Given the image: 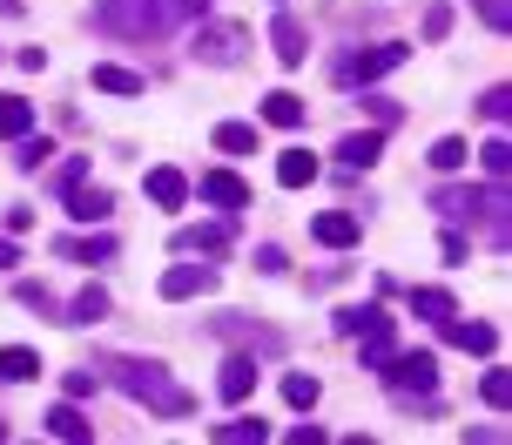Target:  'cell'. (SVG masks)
Masks as SVG:
<instances>
[{"mask_svg": "<svg viewBox=\"0 0 512 445\" xmlns=\"http://www.w3.org/2000/svg\"><path fill=\"white\" fill-rule=\"evenodd\" d=\"M277 183H283V189L317 183V156H310V149H283V156H277Z\"/></svg>", "mask_w": 512, "mask_h": 445, "instance_id": "obj_20", "label": "cell"}, {"mask_svg": "<svg viewBox=\"0 0 512 445\" xmlns=\"http://www.w3.org/2000/svg\"><path fill=\"white\" fill-rule=\"evenodd\" d=\"M304 41H310L304 27L290 21V14H277V27H270V48H277V61H283V68H297V61H304V54H310Z\"/></svg>", "mask_w": 512, "mask_h": 445, "instance_id": "obj_18", "label": "cell"}, {"mask_svg": "<svg viewBox=\"0 0 512 445\" xmlns=\"http://www.w3.org/2000/svg\"><path fill=\"white\" fill-rule=\"evenodd\" d=\"M465 156H472V142H465V135H438V142H432V169H438V176L465 169Z\"/></svg>", "mask_w": 512, "mask_h": 445, "instance_id": "obj_28", "label": "cell"}, {"mask_svg": "<svg viewBox=\"0 0 512 445\" xmlns=\"http://www.w3.org/2000/svg\"><path fill=\"white\" fill-rule=\"evenodd\" d=\"M209 14V0H176V21H203Z\"/></svg>", "mask_w": 512, "mask_h": 445, "instance_id": "obj_42", "label": "cell"}, {"mask_svg": "<svg viewBox=\"0 0 512 445\" xmlns=\"http://www.w3.org/2000/svg\"><path fill=\"white\" fill-rule=\"evenodd\" d=\"M479 115H486V122H506L512 115V88H486V95H479Z\"/></svg>", "mask_w": 512, "mask_h": 445, "instance_id": "obj_34", "label": "cell"}, {"mask_svg": "<svg viewBox=\"0 0 512 445\" xmlns=\"http://www.w3.org/2000/svg\"><path fill=\"white\" fill-rule=\"evenodd\" d=\"M378 378L391 385V398H398V405H411V398H432V392H438L432 351H391V358L378 365Z\"/></svg>", "mask_w": 512, "mask_h": 445, "instance_id": "obj_5", "label": "cell"}, {"mask_svg": "<svg viewBox=\"0 0 512 445\" xmlns=\"http://www.w3.org/2000/svg\"><path fill=\"white\" fill-rule=\"evenodd\" d=\"M14 297H21L27 311H54V297H48V284H14Z\"/></svg>", "mask_w": 512, "mask_h": 445, "instance_id": "obj_36", "label": "cell"}, {"mask_svg": "<svg viewBox=\"0 0 512 445\" xmlns=\"http://www.w3.org/2000/svg\"><path fill=\"white\" fill-rule=\"evenodd\" d=\"M411 311L425 317V324H445V317L459 311V304H452V290H438V284H418V290H411Z\"/></svg>", "mask_w": 512, "mask_h": 445, "instance_id": "obj_21", "label": "cell"}, {"mask_svg": "<svg viewBox=\"0 0 512 445\" xmlns=\"http://www.w3.org/2000/svg\"><path fill=\"white\" fill-rule=\"evenodd\" d=\"M54 257H68V263H108L115 257V236H61V243H54Z\"/></svg>", "mask_w": 512, "mask_h": 445, "instance_id": "obj_16", "label": "cell"}, {"mask_svg": "<svg viewBox=\"0 0 512 445\" xmlns=\"http://www.w3.org/2000/svg\"><path fill=\"white\" fill-rule=\"evenodd\" d=\"M108 378H115L135 405H149L155 419H189V412H196V398L182 392L155 358H108Z\"/></svg>", "mask_w": 512, "mask_h": 445, "instance_id": "obj_1", "label": "cell"}, {"mask_svg": "<svg viewBox=\"0 0 512 445\" xmlns=\"http://www.w3.org/2000/svg\"><path fill=\"white\" fill-rule=\"evenodd\" d=\"M216 149H223V156H250L256 129H250V122H216Z\"/></svg>", "mask_w": 512, "mask_h": 445, "instance_id": "obj_31", "label": "cell"}, {"mask_svg": "<svg viewBox=\"0 0 512 445\" xmlns=\"http://www.w3.org/2000/svg\"><path fill=\"white\" fill-rule=\"evenodd\" d=\"M432 210L445 216V223H486L492 243L506 250V183H492V189H459V183H445L432 196Z\"/></svg>", "mask_w": 512, "mask_h": 445, "instance_id": "obj_3", "label": "cell"}, {"mask_svg": "<svg viewBox=\"0 0 512 445\" xmlns=\"http://www.w3.org/2000/svg\"><path fill=\"white\" fill-rule=\"evenodd\" d=\"M256 270H270V277L283 270V250H277V243H263V250H256Z\"/></svg>", "mask_w": 512, "mask_h": 445, "instance_id": "obj_39", "label": "cell"}, {"mask_svg": "<svg viewBox=\"0 0 512 445\" xmlns=\"http://www.w3.org/2000/svg\"><path fill=\"white\" fill-rule=\"evenodd\" d=\"M209 290H216V270H209V263H176V270L162 277V297H169V304H189V297H209Z\"/></svg>", "mask_w": 512, "mask_h": 445, "instance_id": "obj_8", "label": "cell"}, {"mask_svg": "<svg viewBox=\"0 0 512 445\" xmlns=\"http://www.w3.org/2000/svg\"><path fill=\"white\" fill-rule=\"evenodd\" d=\"M209 439H216V445H263V439H270V425H263V419H223Z\"/></svg>", "mask_w": 512, "mask_h": 445, "instance_id": "obj_23", "label": "cell"}, {"mask_svg": "<svg viewBox=\"0 0 512 445\" xmlns=\"http://www.w3.org/2000/svg\"><path fill=\"white\" fill-rule=\"evenodd\" d=\"M14 263H21V250H14V243L0 236V270H14Z\"/></svg>", "mask_w": 512, "mask_h": 445, "instance_id": "obj_43", "label": "cell"}, {"mask_svg": "<svg viewBox=\"0 0 512 445\" xmlns=\"http://www.w3.org/2000/svg\"><path fill=\"white\" fill-rule=\"evenodd\" d=\"M479 398H486L492 412H506V398H512V378H506V371H486V378H479Z\"/></svg>", "mask_w": 512, "mask_h": 445, "instance_id": "obj_33", "label": "cell"}, {"mask_svg": "<svg viewBox=\"0 0 512 445\" xmlns=\"http://www.w3.org/2000/svg\"><path fill=\"white\" fill-rule=\"evenodd\" d=\"M317 398H324L317 378H304V371H290V378H283V405H290V412H317Z\"/></svg>", "mask_w": 512, "mask_h": 445, "instance_id": "obj_27", "label": "cell"}, {"mask_svg": "<svg viewBox=\"0 0 512 445\" xmlns=\"http://www.w3.org/2000/svg\"><path fill=\"white\" fill-rule=\"evenodd\" d=\"M48 156H54V142H27V135H21V169H41Z\"/></svg>", "mask_w": 512, "mask_h": 445, "instance_id": "obj_38", "label": "cell"}, {"mask_svg": "<svg viewBox=\"0 0 512 445\" xmlns=\"http://www.w3.org/2000/svg\"><path fill=\"white\" fill-rule=\"evenodd\" d=\"M95 392V371H68V398H88Z\"/></svg>", "mask_w": 512, "mask_h": 445, "instance_id": "obj_40", "label": "cell"}, {"mask_svg": "<svg viewBox=\"0 0 512 445\" xmlns=\"http://www.w3.org/2000/svg\"><path fill=\"white\" fill-rule=\"evenodd\" d=\"M479 14H486V27H499V34H506V0H479Z\"/></svg>", "mask_w": 512, "mask_h": 445, "instance_id": "obj_41", "label": "cell"}, {"mask_svg": "<svg viewBox=\"0 0 512 445\" xmlns=\"http://www.w3.org/2000/svg\"><path fill=\"white\" fill-rule=\"evenodd\" d=\"M48 432H54V439H68V445H88V439H95V425L81 419V398H61V405H54V412H48Z\"/></svg>", "mask_w": 512, "mask_h": 445, "instance_id": "obj_14", "label": "cell"}, {"mask_svg": "<svg viewBox=\"0 0 512 445\" xmlns=\"http://www.w3.org/2000/svg\"><path fill=\"white\" fill-rule=\"evenodd\" d=\"M182 196H189V176H182V169H169V162L149 169V203L155 210H182Z\"/></svg>", "mask_w": 512, "mask_h": 445, "instance_id": "obj_17", "label": "cell"}, {"mask_svg": "<svg viewBox=\"0 0 512 445\" xmlns=\"http://www.w3.org/2000/svg\"><path fill=\"white\" fill-rule=\"evenodd\" d=\"M95 27L115 41H162L176 27V0H95Z\"/></svg>", "mask_w": 512, "mask_h": 445, "instance_id": "obj_2", "label": "cell"}, {"mask_svg": "<svg viewBox=\"0 0 512 445\" xmlns=\"http://www.w3.org/2000/svg\"><path fill=\"white\" fill-rule=\"evenodd\" d=\"M0 378H14V385L41 378V351H27V344H7V351H0Z\"/></svg>", "mask_w": 512, "mask_h": 445, "instance_id": "obj_22", "label": "cell"}, {"mask_svg": "<svg viewBox=\"0 0 512 445\" xmlns=\"http://www.w3.org/2000/svg\"><path fill=\"white\" fill-rule=\"evenodd\" d=\"M310 236H317L324 250H351V243H358V216L351 210H324L317 223H310Z\"/></svg>", "mask_w": 512, "mask_h": 445, "instance_id": "obj_13", "label": "cell"}, {"mask_svg": "<svg viewBox=\"0 0 512 445\" xmlns=\"http://www.w3.org/2000/svg\"><path fill=\"white\" fill-rule=\"evenodd\" d=\"M445 34H452V7H432L425 14V41H445Z\"/></svg>", "mask_w": 512, "mask_h": 445, "instance_id": "obj_37", "label": "cell"}, {"mask_svg": "<svg viewBox=\"0 0 512 445\" xmlns=\"http://www.w3.org/2000/svg\"><path fill=\"white\" fill-rule=\"evenodd\" d=\"M176 250H230V223H203V230H176Z\"/></svg>", "mask_w": 512, "mask_h": 445, "instance_id": "obj_29", "label": "cell"}, {"mask_svg": "<svg viewBox=\"0 0 512 445\" xmlns=\"http://www.w3.org/2000/svg\"><path fill=\"white\" fill-rule=\"evenodd\" d=\"M108 311H115V304H108V290H95V284H88V290H81V297H75V304H68L61 317H68V324H102Z\"/></svg>", "mask_w": 512, "mask_h": 445, "instance_id": "obj_25", "label": "cell"}, {"mask_svg": "<svg viewBox=\"0 0 512 445\" xmlns=\"http://www.w3.org/2000/svg\"><path fill=\"white\" fill-rule=\"evenodd\" d=\"M189 54H196L203 68H236V61L250 54V34H243L236 21H203L196 41H189Z\"/></svg>", "mask_w": 512, "mask_h": 445, "instance_id": "obj_6", "label": "cell"}, {"mask_svg": "<svg viewBox=\"0 0 512 445\" xmlns=\"http://www.w3.org/2000/svg\"><path fill=\"white\" fill-rule=\"evenodd\" d=\"M108 210H115V196H108V189L68 183V216H75V223H108Z\"/></svg>", "mask_w": 512, "mask_h": 445, "instance_id": "obj_15", "label": "cell"}, {"mask_svg": "<svg viewBox=\"0 0 512 445\" xmlns=\"http://www.w3.org/2000/svg\"><path fill=\"white\" fill-rule=\"evenodd\" d=\"M209 331H216V338H236V344H263V351H283V331H270V324H243V317H209Z\"/></svg>", "mask_w": 512, "mask_h": 445, "instance_id": "obj_11", "label": "cell"}, {"mask_svg": "<svg viewBox=\"0 0 512 445\" xmlns=\"http://www.w3.org/2000/svg\"><path fill=\"white\" fill-rule=\"evenodd\" d=\"M384 156V135H344V142H337V162H344V169H371V162Z\"/></svg>", "mask_w": 512, "mask_h": 445, "instance_id": "obj_19", "label": "cell"}, {"mask_svg": "<svg viewBox=\"0 0 512 445\" xmlns=\"http://www.w3.org/2000/svg\"><path fill=\"white\" fill-rule=\"evenodd\" d=\"M263 122H270V129H297V122H304V102H297V95H263Z\"/></svg>", "mask_w": 512, "mask_h": 445, "instance_id": "obj_30", "label": "cell"}, {"mask_svg": "<svg viewBox=\"0 0 512 445\" xmlns=\"http://www.w3.org/2000/svg\"><path fill=\"white\" fill-rule=\"evenodd\" d=\"M479 162H486L492 183H506V176H512V142H506V135H492L486 149H479Z\"/></svg>", "mask_w": 512, "mask_h": 445, "instance_id": "obj_32", "label": "cell"}, {"mask_svg": "<svg viewBox=\"0 0 512 445\" xmlns=\"http://www.w3.org/2000/svg\"><path fill=\"white\" fill-rule=\"evenodd\" d=\"M337 331H351V338H358V358L371 371L398 351V324H391V311H378V304H364V311H337Z\"/></svg>", "mask_w": 512, "mask_h": 445, "instance_id": "obj_4", "label": "cell"}, {"mask_svg": "<svg viewBox=\"0 0 512 445\" xmlns=\"http://www.w3.org/2000/svg\"><path fill=\"white\" fill-rule=\"evenodd\" d=\"M27 129H34V108H27V95H0V135H7V142H21Z\"/></svg>", "mask_w": 512, "mask_h": 445, "instance_id": "obj_24", "label": "cell"}, {"mask_svg": "<svg viewBox=\"0 0 512 445\" xmlns=\"http://www.w3.org/2000/svg\"><path fill=\"white\" fill-rule=\"evenodd\" d=\"M405 41H378V48H358L351 61H337V81H384L391 68H405Z\"/></svg>", "mask_w": 512, "mask_h": 445, "instance_id": "obj_7", "label": "cell"}, {"mask_svg": "<svg viewBox=\"0 0 512 445\" xmlns=\"http://www.w3.org/2000/svg\"><path fill=\"white\" fill-rule=\"evenodd\" d=\"M216 392H223V405H243V398L256 392V358H243V351H236L230 365L216 371Z\"/></svg>", "mask_w": 512, "mask_h": 445, "instance_id": "obj_10", "label": "cell"}, {"mask_svg": "<svg viewBox=\"0 0 512 445\" xmlns=\"http://www.w3.org/2000/svg\"><path fill=\"white\" fill-rule=\"evenodd\" d=\"M438 263H472V243H465L459 230H445L438 236Z\"/></svg>", "mask_w": 512, "mask_h": 445, "instance_id": "obj_35", "label": "cell"}, {"mask_svg": "<svg viewBox=\"0 0 512 445\" xmlns=\"http://www.w3.org/2000/svg\"><path fill=\"white\" fill-rule=\"evenodd\" d=\"M438 331H445V338L459 344V351H479V358H492V351H499V331H492V324H479V317H472V324H459V317H445Z\"/></svg>", "mask_w": 512, "mask_h": 445, "instance_id": "obj_12", "label": "cell"}, {"mask_svg": "<svg viewBox=\"0 0 512 445\" xmlns=\"http://www.w3.org/2000/svg\"><path fill=\"white\" fill-rule=\"evenodd\" d=\"M203 196H209L223 216H236L243 203H250V183H243V176H230V169H209V176H203Z\"/></svg>", "mask_w": 512, "mask_h": 445, "instance_id": "obj_9", "label": "cell"}, {"mask_svg": "<svg viewBox=\"0 0 512 445\" xmlns=\"http://www.w3.org/2000/svg\"><path fill=\"white\" fill-rule=\"evenodd\" d=\"M88 81H95L102 95H122V102H128V95H142V75H135V68H108V61H102Z\"/></svg>", "mask_w": 512, "mask_h": 445, "instance_id": "obj_26", "label": "cell"}]
</instances>
